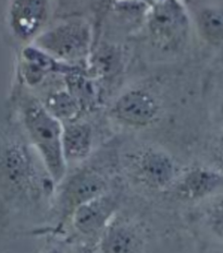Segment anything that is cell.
Segmentation results:
<instances>
[{"label":"cell","mask_w":223,"mask_h":253,"mask_svg":"<svg viewBox=\"0 0 223 253\" xmlns=\"http://www.w3.org/2000/svg\"><path fill=\"white\" fill-rule=\"evenodd\" d=\"M223 187V173L216 168L196 167L187 171L177 184L180 197L188 201H197L216 193Z\"/></svg>","instance_id":"cell-9"},{"label":"cell","mask_w":223,"mask_h":253,"mask_svg":"<svg viewBox=\"0 0 223 253\" xmlns=\"http://www.w3.org/2000/svg\"><path fill=\"white\" fill-rule=\"evenodd\" d=\"M198 29L203 38L210 43L223 42V11L218 8H206L198 15Z\"/></svg>","instance_id":"cell-14"},{"label":"cell","mask_w":223,"mask_h":253,"mask_svg":"<svg viewBox=\"0 0 223 253\" xmlns=\"http://www.w3.org/2000/svg\"><path fill=\"white\" fill-rule=\"evenodd\" d=\"M188 19L178 1H158L148 12V29L153 42L160 47L175 46L186 34Z\"/></svg>","instance_id":"cell-3"},{"label":"cell","mask_w":223,"mask_h":253,"mask_svg":"<svg viewBox=\"0 0 223 253\" xmlns=\"http://www.w3.org/2000/svg\"><path fill=\"white\" fill-rule=\"evenodd\" d=\"M107 193V181L94 170H83L72 176L63 186L60 202L63 212L72 216L81 205Z\"/></svg>","instance_id":"cell-6"},{"label":"cell","mask_w":223,"mask_h":253,"mask_svg":"<svg viewBox=\"0 0 223 253\" xmlns=\"http://www.w3.org/2000/svg\"><path fill=\"white\" fill-rule=\"evenodd\" d=\"M145 241L140 227L131 220L115 217L98 241L102 253H144Z\"/></svg>","instance_id":"cell-7"},{"label":"cell","mask_w":223,"mask_h":253,"mask_svg":"<svg viewBox=\"0 0 223 253\" xmlns=\"http://www.w3.org/2000/svg\"><path fill=\"white\" fill-rule=\"evenodd\" d=\"M116 211L118 200L111 194L105 193L74 211L71 216L73 227L79 235L89 238L98 236L100 238L115 217Z\"/></svg>","instance_id":"cell-5"},{"label":"cell","mask_w":223,"mask_h":253,"mask_svg":"<svg viewBox=\"0 0 223 253\" xmlns=\"http://www.w3.org/2000/svg\"><path fill=\"white\" fill-rule=\"evenodd\" d=\"M212 158L216 164V169L223 173V136L217 141L212 149Z\"/></svg>","instance_id":"cell-18"},{"label":"cell","mask_w":223,"mask_h":253,"mask_svg":"<svg viewBox=\"0 0 223 253\" xmlns=\"http://www.w3.org/2000/svg\"><path fill=\"white\" fill-rule=\"evenodd\" d=\"M118 55L113 48L102 49L94 59V68L100 75L112 72L118 66Z\"/></svg>","instance_id":"cell-17"},{"label":"cell","mask_w":223,"mask_h":253,"mask_svg":"<svg viewBox=\"0 0 223 253\" xmlns=\"http://www.w3.org/2000/svg\"><path fill=\"white\" fill-rule=\"evenodd\" d=\"M24 123L30 139L41 155L51 181L59 183L67 169L62 145L63 128L60 120L44 105L32 102L24 112Z\"/></svg>","instance_id":"cell-1"},{"label":"cell","mask_w":223,"mask_h":253,"mask_svg":"<svg viewBox=\"0 0 223 253\" xmlns=\"http://www.w3.org/2000/svg\"><path fill=\"white\" fill-rule=\"evenodd\" d=\"M76 253H94V250L89 247H84V248H81V249H78Z\"/></svg>","instance_id":"cell-19"},{"label":"cell","mask_w":223,"mask_h":253,"mask_svg":"<svg viewBox=\"0 0 223 253\" xmlns=\"http://www.w3.org/2000/svg\"><path fill=\"white\" fill-rule=\"evenodd\" d=\"M46 108L58 119H70L78 113L79 105L76 98L67 92L52 94L47 99Z\"/></svg>","instance_id":"cell-15"},{"label":"cell","mask_w":223,"mask_h":253,"mask_svg":"<svg viewBox=\"0 0 223 253\" xmlns=\"http://www.w3.org/2000/svg\"><path fill=\"white\" fill-rule=\"evenodd\" d=\"M206 221L211 233L223 242V194L209 205L206 213Z\"/></svg>","instance_id":"cell-16"},{"label":"cell","mask_w":223,"mask_h":253,"mask_svg":"<svg viewBox=\"0 0 223 253\" xmlns=\"http://www.w3.org/2000/svg\"><path fill=\"white\" fill-rule=\"evenodd\" d=\"M140 175L153 189H166L171 186L175 177V167L171 158L163 152L149 150L140 157Z\"/></svg>","instance_id":"cell-11"},{"label":"cell","mask_w":223,"mask_h":253,"mask_svg":"<svg viewBox=\"0 0 223 253\" xmlns=\"http://www.w3.org/2000/svg\"><path fill=\"white\" fill-rule=\"evenodd\" d=\"M93 144V129L86 123H71L63 128L62 145L66 161L77 162L87 157Z\"/></svg>","instance_id":"cell-12"},{"label":"cell","mask_w":223,"mask_h":253,"mask_svg":"<svg viewBox=\"0 0 223 253\" xmlns=\"http://www.w3.org/2000/svg\"><path fill=\"white\" fill-rule=\"evenodd\" d=\"M47 17V6L39 0H15L10 4V25L18 38H32L44 23Z\"/></svg>","instance_id":"cell-10"},{"label":"cell","mask_w":223,"mask_h":253,"mask_svg":"<svg viewBox=\"0 0 223 253\" xmlns=\"http://www.w3.org/2000/svg\"><path fill=\"white\" fill-rule=\"evenodd\" d=\"M91 43V30L79 21L56 26L39 36L36 44L44 51L60 59L76 60L87 55Z\"/></svg>","instance_id":"cell-2"},{"label":"cell","mask_w":223,"mask_h":253,"mask_svg":"<svg viewBox=\"0 0 223 253\" xmlns=\"http://www.w3.org/2000/svg\"><path fill=\"white\" fill-rule=\"evenodd\" d=\"M44 253H65V252L59 250V249H50V250H47V251L44 252Z\"/></svg>","instance_id":"cell-20"},{"label":"cell","mask_w":223,"mask_h":253,"mask_svg":"<svg viewBox=\"0 0 223 253\" xmlns=\"http://www.w3.org/2000/svg\"><path fill=\"white\" fill-rule=\"evenodd\" d=\"M113 113L124 124L133 126H145L155 120L158 105L149 93L134 89L116 101Z\"/></svg>","instance_id":"cell-8"},{"label":"cell","mask_w":223,"mask_h":253,"mask_svg":"<svg viewBox=\"0 0 223 253\" xmlns=\"http://www.w3.org/2000/svg\"><path fill=\"white\" fill-rule=\"evenodd\" d=\"M220 114H221V117H222V120H223V102H222L221 108H220Z\"/></svg>","instance_id":"cell-21"},{"label":"cell","mask_w":223,"mask_h":253,"mask_svg":"<svg viewBox=\"0 0 223 253\" xmlns=\"http://www.w3.org/2000/svg\"><path fill=\"white\" fill-rule=\"evenodd\" d=\"M23 73L30 84L38 83L47 72H65L68 69L67 67L57 63L54 58L47 55L44 50L36 47H26L23 51Z\"/></svg>","instance_id":"cell-13"},{"label":"cell","mask_w":223,"mask_h":253,"mask_svg":"<svg viewBox=\"0 0 223 253\" xmlns=\"http://www.w3.org/2000/svg\"><path fill=\"white\" fill-rule=\"evenodd\" d=\"M1 179L3 189L11 194L29 191L34 187L35 172L25 147L12 142L2 147Z\"/></svg>","instance_id":"cell-4"}]
</instances>
